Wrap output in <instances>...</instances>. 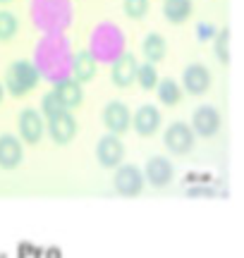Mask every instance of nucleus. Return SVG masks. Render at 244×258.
<instances>
[{
    "mask_svg": "<svg viewBox=\"0 0 244 258\" xmlns=\"http://www.w3.org/2000/svg\"><path fill=\"white\" fill-rule=\"evenodd\" d=\"M38 84V70L34 62L29 60H17L8 67L5 74V86L12 96H24Z\"/></svg>",
    "mask_w": 244,
    "mask_h": 258,
    "instance_id": "nucleus-1",
    "label": "nucleus"
},
{
    "mask_svg": "<svg viewBox=\"0 0 244 258\" xmlns=\"http://www.w3.org/2000/svg\"><path fill=\"white\" fill-rule=\"evenodd\" d=\"M113 184L120 196H139L144 189V175L137 165H117Z\"/></svg>",
    "mask_w": 244,
    "mask_h": 258,
    "instance_id": "nucleus-2",
    "label": "nucleus"
},
{
    "mask_svg": "<svg viewBox=\"0 0 244 258\" xmlns=\"http://www.w3.org/2000/svg\"><path fill=\"white\" fill-rule=\"evenodd\" d=\"M163 141H165L168 151L182 156V153H189L194 148V132H192V127H187V122H172Z\"/></svg>",
    "mask_w": 244,
    "mask_h": 258,
    "instance_id": "nucleus-3",
    "label": "nucleus"
},
{
    "mask_svg": "<svg viewBox=\"0 0 244 258\" xmlns=\"http://www.w3.org/2000/svg\"><path fill=\"white\" fill-rule=\"evenodd\" d=\"M103 124L108 127V134H122L132 124V112L122 101H110L103 108Z\"/></svg>",
    "mask_w": 244,
    "mask_h": 258,
    "instance_id": "nucleus-4",
    "label": "nucleus"
},
{
    "mask_svg": "<svg viewBox=\"0 0 244 258\" xmlns=\"http://www.w3.org/2000/svg\"><path fill=\"white\" fill-rule=\"evenodd\" d=\"M17 127H19V137L24 139L27 144H36V141H41V137H43L46 122H43V115H41V112H36L34 108H24V110L19 112Z\"/></svg>",
    "mask_w": 244,
    "mask_h": 258,
    "instance_id": "nucleus-5",
    "label": "nucleus"
},
{
    "mask_svg": "<svg viewBox=\"0 0 244 258\" xmlns=\"http://www.w3.org/2000/svg\"><path fill=\"white\" fill-rule=\"evenodd\" d=\"M96 158L103 167H117L125 158V146H122L120 137L115 134H105L101 137L98 146H96Z\"/></svg>",
    "mask_w": 244,
    "mask_h": 258,
    "instance_id": "nucleus-6",
    "label": "nucleus"
},
{
    "mask_svg": "<svg viewBox=\"0 0 244 258\" xmlns=\"http://www.w3.org/2000/svg\"><path fill=\"white\" fill-rule=\"evenodd\" d=\"M220 129V112L213 105H199L192 117V132L201 137H213Z\"/></svg>",
    "mask_w": 244,
    "mask_h": 258,
    "instance_id": "nucleus-7",
    "label": "nucleus"
},
{
    "mask_svg": "<svg viewBox=\"0 0 244 258\" xmlns=\"http://www.w3.org/2000/svg\"><path fill=\"white\" fill-rule=\"evenodd\" d=\"M22 156H24L22 139L15 134H0V167L15 170L22 163Z\"/></svg>",
    "mask_w": 244,
    "mask_h": 258,
    "instance_id": "nucleus-8",
    "label": "nucleus"
},
{
    "mask_svg": "<svg viewBox=\"0 0 244 258\" xmlns=\"http://www.w3.org/2000/svg\"><path fill=\"white\" fill-rule=\"evenodd\" d=\"M182 86L187 89L189 93H206L208 86H211V72L201 62H194V64H187V70L182 72Z\"/></svg>",
    "mask_w": 244,
    "mask_h": 258,
    "instance_id": "nucleus-9",
    "label": "nucleus"
},
{
    "mask_svg": "<svg viewBox=\"0 0 244 258\" xmlns=\"http://www.w3.org/2000/svg\"><path fill=\"white\" fill-rule=\"evenodd\" d=\"M144 177L149 179L151 186H165L172 179V163L163 156H151L146 167H144Z\"/></svg>",
    "mask_w": 244,
    "mask_h": 258,
    "instance_id": "nucleus-10",
    "label": "nucleus"
},
{
    "mask_svg": "<svg viewBox=\"0 0 244 258\" xmlns=\"http://www.w3.org/2000/svg\"><path fill=\"white\" fill-rule=\"evenodd\" d=\"M48 134L50 139L55 141V144H67V141H72L77 134V120L67 112H60L55 117H50L48 120Z\"/></svg>",
    "mask_w": 244,
    "mask_h": 258,
    "instance_id": "nucleus-11",
    "label": "nucleus"
},
{
    "mask_svg": "<svg viewBox=\"0 0 244 258\" xmlns=\"http://www.w3.org/2000/svg\"><path fill=\"white\" fill-rule=\"evenodd\" d=\"M137 57L132 55V53H122L117 60L113 62L110 67V74H113V82L117 86H132L134 84V77H137Z\"/></svg>",
    "mask_w": 244,
    "mask_h": 258,
    "instance_id": "nucleus-12",
    "label": "nucleus"
},
{
    "mask_svg": "<svg viewBox=\"0 0 244 258\" xmlns=\"http://www.w3.org/2000/svg\"><path fill=\"white\" fill-rule=\"evenodd\" d=\"M132 124H134V129L139 132L141 137H151V134L160 127V112H158V108H153V105H141L139 110L134 112Z\"/></svg>",
    "mask_w": 244,
    "mask_h": 258,
    "instance_id": "nucleus-13",
    "label": "nucleus"
},
{
    "mask_svg": "<svg viewBox=\"0 0 244 258\" xmlns=\"http://www.w3.org/2000/svg\"><path fill=\"white\" fill-rule=\"evenodd\" d=\"M96 74V60L94 55L89 53V50H79L72 60V79L75 82H89V79H94Z\"/></svg>",
    "mask_w": 244,
    "mask_h": 258,
    "instance_id": "nucleus-14",
    "label": "nucleus"
},
{
    "mask_svg": "<svg viewBox=\"0 0 244 258\" xmlns=\"http://www.w3.org/2000/svg\"><path fill=\"white\" fill-rule=\"evenodd\" d=\"M53 91L57 93V98L63 101V105H65L67 110H70V108H77V105L82 103V98H84L82 84L75 82V79H63V82L57 84Z\"/></svg>",
    "mask_w": 244,
    "mask_h": 258,
    "instance_id": "nucleus-15",
    "label": "nucleus"
},
{
    "mask_svg": "<svg viewBox=\"0 0 244 258\" xmlns=\"http://www.w3.org/2000/svg\"><path fill=\"white\" fill-rule=\"evenodd\" d=\"M163 15L172 24L187 22L189 15H192V0H165L163 3Z\"/></svg>",
    "mask_w": 244,
    "mask_h": 258,
    "instance_id": "nucleus-16",
    "label": "nucleus"
},
{
    "mask_svg": "<svg viewBox=\"0 0 244 258\" xmlns=\"http://www.w3.org/2000/svg\"><path fill=\"white\" fill-rule=\"evenodd\" d=\"M141 50L146 55V62H158V60L165 57L168 43H165V38L160 36V34H149V36L144 38V43H141Z\"/></svg>",
    "mask_w": 244,
    "mask_h": 258,
    "instance_id": "nucleus-17",
    "label": "nucleus"
},
{
    "mask_svg": "<svg viewBox=\"0 0 244 258\" xmlns=\"http://www.w3.org/2000/svg\"><path fill=\"white\" fill-rule=\"evenodd\" d=\"M156 89H158V101L163 103V105H177L179 98H182V89H179V84L175 82V79H158V84H156Z\"/></svg>",
    "mask_w": 244,
    "mask_h": 258,
    "instance_id": "nucleus-18",
    "label": "nucleus"
},
{
    "mask_svg": "<svg viewBox=\"0 0 244 258\" xmlns=\"http://www.w3.org/2000/svg\"><path fill=\"white\" fill-rule=\"evenodd\" d=\"M134 82H139L141 89H156V84H158V72H156V67L151 62H144L137 67V77H134Z\"/></svg>",
    "mask_w": 244,
    "mask_h": 258,
    "instance_id": "nucleus-19",
    "label": "nucleus"
},
{
    "mask_svg": "<svg viewBox=\"0 0 244 258\" xmlns=\"http://www.w3.org/2000/svg\"><path fill=\"white\" fill-rule=\"evenodd\" d=\"M19 19L10 12V10H0V41H10L17 34Z\"/></svg>",
    "mask_w": 244,
    "mask_h": 258,
    "instance_id": "nucleus-20",
    "label": "nucleus"
},
{
    "mask_svg": "<svg viewBox=\"0 0 244 258\" xmlns=\"http://www.w3.org/2000/svg\"><path fill=\"white\" fill-rule=\"evenodd\" d=\"M41 108H43V115H46L48 120H50V117H55V115H60V112H67V108L63 105V101L57 98L55 91H48L46 96H43Z\"/></svg>",
    "mask_w": 244,
    "mask_h": 258,
    "instance_id": "nucleus-21",
    "label": "nucleus"
},
{
    "mask_svg": "<svg viewBox=\"0 0 244 258\" xmlns=\"http://www.w3.org/2000/svg\"><path fill=\"white\" fill-rule=\"evenodd\" d=\"M216 55L220 62H230V29H218L216 31Z\"/></svg>",
    "mask_w": 244,
    "mask_h": 258,
    "instance_id": "nucleus-22",
    "label": "nucleus"
},
{
    "mask_svg": "<svg viewBox=\"0 0 244 258\" xmlns=\"http://www.w3.org/2000/svg\"><path fill=\"white\" fill-rule=\"evenodd\" d=\"M122 8H125V15H127V17L139 19L149 12V0H125Z\"/></svg>",
    "mask_w": 244,
    "mask_h": 258,
    "instance_id": "nucleus-23",
    "label": "nucleus"
},
{
    "mask_svg": "<svg viewBox=\"0 0 244 258\" xmlns=\"http://www.w3.org/2000/svg\"><path fill=\"white\" fill-rule=\"evenodd\" d=\"M189 196H197V194H206V196H213V194H216V191H213V189H208V186H199V189H189Z\"/></svg>",
    "mask_w": 244,
    "mask_h": 258,
    "instance_id": "nucleus-24",
    "label": "nucleus"
},
{
    "mask_svg": "<svg viewBox=\"0 0 244 258\" xmlns=\"http://www.w3.org/2000/svg\"><path fill=\"white\" fill-rule=\"evenodd\" d=\"M201 36H213V27L211 24H201Z\"/></svg>",
    "mask_w": 244,
    "mask_h": 258,
    "instance_id": "nucleus-25",
    "label": "nucleus"
},
{
    "mask_svg": "<svg viewBox=\"0 0 244 258\" xmlns=\"http://www.w3.org/2000/svg\"><path fill=\"white\" fill-rule=\"evenodd\" d=\"M3 91H5V89H3V84H0V101H3Z\"/></svg>",
    "mask_w": 244,
    "mask_h": 258,
    "instance_id": "nucleus-26",
    "label": "nucleus"
},
{
    "mask_svg": "<svg viewBox=\"0 0 244 258\" xmlns=\"http://www.w3.org/2000/svg\"><path fill=\"white\" fill-rule=\"evenodd\" d=\"M0 3H10V0H0Z\"/></svg>",
    "mask_w": 244,
    "mask_h": 258,
    "instance_id": "nucleus-27",
    "label": "nucleus"
}]
</instances>
